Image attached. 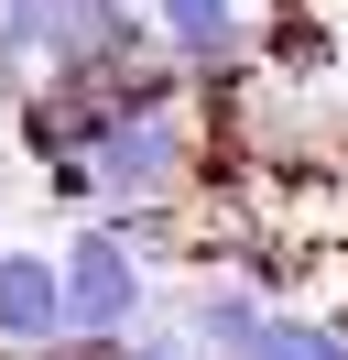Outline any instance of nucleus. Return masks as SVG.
<instances>
[{
    "mask_svg": "<svg viewBox=\"0 0 348 360\" xmlns=\"http://www.w3.org/2000/svg\"><path fill=\"white\" fill-rule=\"evenodd\" d=\"M0 360H109V338H76V328H65V338H44V349H0Z\"/></svg>",
    "mask_w": 348,
    "mask_h": 360,
    "instance_id": "obj_8",
    "label": "nucleus"
},
{
    "mask_svg": "<svg viewBox=\"0 0 348 360\" xmlns=\"http://www.w3.org/2000/svg\"><path fill=\"white\" fill-rule=\"evenodd\" d=\"M261 360H348V316H326V306H272Z\"/></svg>",
    "mask_w": 348,
    "mask_h": 360,
    "instance_id": "obj_6",
    "label": "nucleus"
},
{
    "mask_svg": "<svg viewBox=\"0 0 348 360\" xmlns=\"http://www.w3.org/2000/svg\"><path fill=\"white\" fill-rule=\"evenodd\" d=\"M0 251H11V164H0Z\"/></svg>",
    "mask_w": 348,
    "mask_h": 360,
    "instance_id": "obj_9",
    "label": "nucleus"
},
{
    "mask_svg": "<svg viewBox=\"0 0 348 360\" xmlns=\"http://www.w3.org/2000/svg\"><path fill=\"white\" fill-rule=\"evenodd\" d=\"M207 175H218L207 98H163V110H130L55 197H76V207H185Z\"/></svg>",
    "mask_w": 348,
    "mask_h": 360,
    "instance_id": "obj_1",
    "label": "nucleus"
},
{
    "mask_svg": "<svg viewBox=\"0 0 348 360\" xmlns=\"http://www.w3.org/2000/svg\"><path fill=\"white\" fill-rule=\"evenodd\" d=\"M65 338V251L11 240L0 251V349H44Z\"/></svg>",
    "mask_w": 348,
    "mask_h": 360,
    "instance_id": "obj_5",
    "label": "nucleus"
},
{
    "mask_svg": "<svg viewBox=\"0 0 348 360\" xmlns=\"http://www.w3.org/2000/svg\"><path fill=\"white\" fill-rule=\"evenodd\" d=\"M142 316H163L152 251H130L109 219H87L76 240H65V328H76V338H130Z\"/></svg>",
    "mask_w": 348,
    "mask_h": 360,
    "instance_id": "obj_2",
    "label": "nucleus"
},
{
    "mask_svg": "<svg viewBox=\"0 0 348 360\" xmlns=\"http://www.w3.org/2000/svg\"><path fill=\"white\" fill-rule=\"evenodd\" d=\"M272 306H283V295H272V284H250L239 262H196V284L174 295V316H185V328L207 338L218 360H261V328H272Z\"/></svg>",
    "mask_w": 348,
    "mask_h": 360,
    "instance_id": "obj_4",
    "label": "nucleus"
},
{
    "mask_svg": "<svg viewBox=\"0 0 348 360\" xmlns=\"http://www.w3.org/2000/svg\"><path fill=\"white\" fill-rule=\"evenodd\" d=\"M109 360H218V349L185 328V316H142L130 338H109Z\"/></svg>",
    "mask_w": 348,
    "mask_h": 360,
    "instance_id": "obj_7",
    "label": "nucleus"
},
{
    "mask_svg": "<svg viewBox=\"0 0 348 360\" xmlns=\"http://www.w3.org/2000/svg\"><path fill=\"white\" fill-rule=\"evenodd\" d=\"M261 22H272V0H152V33H163V55L196 77V88H218V77L250 66Z\"/></svg>",
    "mask_w": 348,
    "mask_h": 360,
    "instance_id": "obj_3",
    "label": "nucleus"
}]
</instances>
